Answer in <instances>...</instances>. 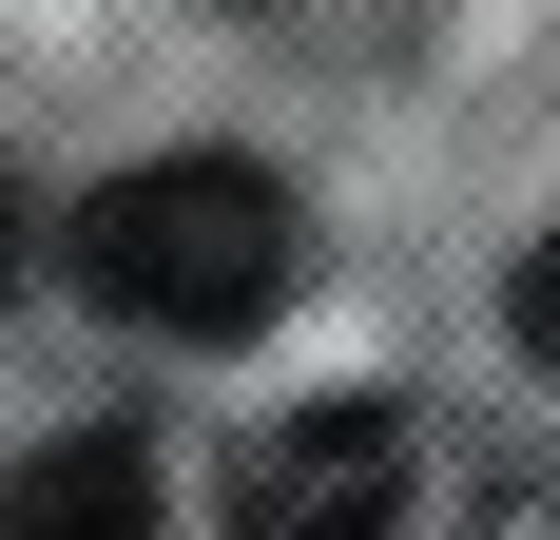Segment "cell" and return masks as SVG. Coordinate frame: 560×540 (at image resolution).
Listing matches in <instances>:
<instances>
[{
    "instance_id": "obj_1",
    "label": "cell",
    "mask_w": 560,
    "mask_h": 540,
    "mask_svg": "<svg viewBox=\"0 0 560 540\" xmlns=\"http://www.w3.org/2000/svg\"><path fill=\"white\" fill-rule=\"evenodd\" d=\"M78 290H97L116 328H155V348H232V328H271L290 309V193L252 155H155V174H116V193H78Z\"/></svg>"
},
{
    "instance_id": "obj_2",
    "label": "cell",
    "mask_w": 560,
    "mask_h": 540,
    "mask_svg": "<svg viewBox=\"0 0 560 540\" xmlns=\"http://www.w3.org/2000/svg\"><path fill=\"white\" fill-rule=\"evenodd\" d=\"M387 502H406V406H368V386H348V406H290V425L252 444L232 521H252V540H368Z\"/></svg>"
},
{
    "instance_id": "obj_3",
    "label": "cell",
    "mask_w": 560,
    "mask_h": 540,
    "mask_svg": "<svg viewBox=\"0 0 560 540\" xmlns=\"http://www.w3.org/2000/svg\"><path fill=\"white\" fill-rule=\"evenodd\" d=\"M0 540H155V463L136 444H39L0 483Z\"/></svg>"
},
{
    "instance_id": "obj_4",
    "label": "cell",
    "mask_w": 560,
    "mask_h": 540,
    "mask_svg": "<svg viewBox=\"0 0 560 540\" xmlns=\"http://www.w3.org/2000/svg\"><path fill=\"white\" fill-rule=\"evenodd\" d=\"M503 309H522V348H541V367H560V232H541V251H522V290H503Z\"/></svg>"
},
{
    "instance_id": "obj_5",
    "label": "cell",
    "mask_w": 560,
    "mask_h": 540,
    "mask_svg": "<svg viewBox=\"0 0 560 540\" xmlns=\"http://www.w3.org/2000/svg\"><path fill=\"white\" fill-rule=\"evenodd\" d=\"M0 290H20V193H0Z\"/></svg>"
}]
</instances>
